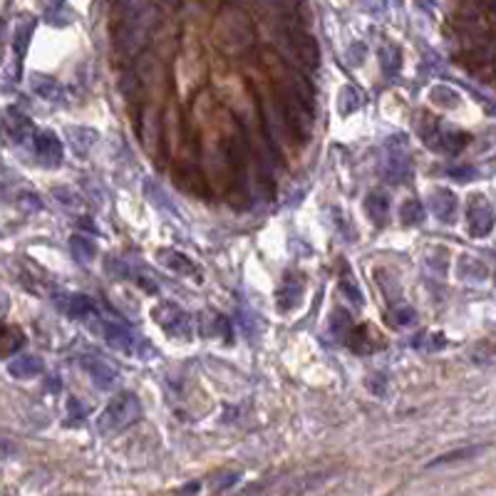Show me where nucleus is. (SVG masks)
I'll return each instance as SVG.
<instances>
[{"label":"nucleus","instance_id":"5701e85b","mask_svg":"<svg viewBox=\"0 0 496 496\" xmlns=\"http://www.w3.org/2000/svg\"><path fill=\"white\" fill-rule=\"evenodd\" d=\"M70 251H72V256H75L77 263H92L97 256L95 241H92L89 236H85V233H75V236L70 238Z\"/></svg>","mask_w":496,"mask_h":496},{"label":"nucleus","instance_id":"7c9ffc66","mask_svg":"<svg viewBox=\"0 0 496 496\" xmlns=\"http://www.w3.org/2000/svg\"><path fill=\"white\" fill-rule=\"evenodd\" d=\"M350 328H353V323H350V315L345 313V310H337L335 315H333V323H330V330L333 335L337 337V340H345L350 333Z\"/></svg>","mask_w":496,"mask_h":496},{"label":"nucleus","instance_id":"4be33fe9","mask_svg":"<svg viewBox=\"0 0 496 496\" xmlns=\"http://www.w3.org/2000/svg\"><path fill=\"white\" fill-rule=\"evenodd\" d=\"M467 142H469V134H464V132H439L434 144H432V149L447 152V154H457L467 147Z\"/></svg>","mask_w":496,"mask_h":496},{"label":"nucleus","instance_id":"c9c22d12","mask_svg":"<svg viewBox=\"0 0 496 496\" xmlns=\"http://www.w3.org/2000/svg\"><path fill=\"white\" fill-rule=\"evenodd\" d=\"M454 179H474V169H452Z\"/></svg>","mask_w":496,"mask_h":496},{"label":"nucleus","instance_id":"7ed1b4c3","mask_svg":"<svg viewBox=\"0 0 496 496\" xmlns=\"http://www.w3.org/2000/svg\"><path fill=\"white\" fill-rule=\"evenodd\" d=\"M154 320L177 340H191V320L177 303H159L154 308Z\"/></svg>","mask_w":496,"mask_h":496},{"label":"nucleus","instance_id":"f257e3e1","mask_svg":"<svg viewBox=\"0 0 496 496\" xmlns=\"http://www.w3.org/2000/svg\"><path fill=\"white\" fill-rule=\"evenodd\" d=\"M213 37H216V48L221 53L238 57L256 42V28L246 12L236 10V8H226L213 25Z\"/></svg>","mask_w":496,"mask_h":496},{"label":"nucleus","instance_id":"72a5a7b5","mask_svg":"<svg viewBox=\"0 0 496 496\" xmlns=\"http://www.w3.org/2000/svg\"><path fill=\"white\" fill-rule=\"evenodd\" d=\"M67 409H70V420L72 422L85 420V407L75 400V397H70V400H67Z\"/></svg>","mask_w":496,"mask_h":496},{"label":"nucleus","instance_id":"cd10ccee","mask_svg":"<svg viewBox=\"0 0 496 496\" xmlns=\"http://www.w3.org/2000/svg\"><path fill=\"white\" fill-rule=\"evenodd\" d=\"M378 57H380V67H382L387 75H395V72L402 67V53L395 48V45H382Z\"/></svg>","mask_w":496,"mask_h":496},{"label":"nucleus","instance_id":"aec40b11","mask_svg":"<svg viewBox=\"0 0 496 496\" xmlns=\"http://www.w3.org/2000/svg\"><path fill=\"white\" fill-rule=\"evenodd\" d=\"M67 139L72 142V149H75L77 157H87L89 149L95 147L97 142V132L89 130V127H70L67 130Z\"/></svg>","mask_w":496,"mask_h":496},{"label":"nucleus","instance_id":"20e7f679","mask_svg":"<svg viewBox=\"0 0 496 496\" xmlns=\"http://www.w3.org/2000/svg\"><path fill=\"white\" fill-rule=\"evenodd\" d=\"M283 37H285V45H288V50L296 55V60L301 62L303 67H310V70H313V67H318V62H320L318 42L308 35L305 30L285 28L283 30Z\"/></svg>","mask_w":496,"mask_h":496},{"label":"nucleus","instance_id":"4468645a","mask_svg":"<svg viewBox=\"0 0 496 496\" xmlns=\"http://www.w3.org/2000/svg\"><path fill=\"white\" fill-rule=\"evenodd\" d=\"M303 290H305V283H303V276L298 273H285V281L278 288V310L281 313H290L296 310L303 301Z\"/></svg>","mask_w":496,"mask_h":496},{"label":"nucleus","instance_id":"f03ea898","mask_svg":"<svg viewBox=\"0 0 496 496\" xmlns=\"http://www.w3.org/2000/svg\"><path fill=\"white\" fill-rule=\"evenodd\" d=\"M142 420V402L134 392H122V395L112 397L109 405L102 409L97 427L102 434H117V432L130 429L132 425Z\"/></svg>","mask_w":496,"mask_h":496},{"label":"nucleus","instance_id":"f704fd0d","mask_svg":"<svg viewBox=\"0 0 496 496\" xmlns=\"http://www.w3.org/2000/svg\"><path fill=\"white\" fill-rule=\"evenodd\" d=\"M238 479H241V474H226V477H224V481H219V484L213 486V489H216V491H226V489H229V486H233V484H236Z\"/></svg>","mask_w":496,"mask_h":496},{"label":"nucleus","instance_id":"a211bd4d","mask_svg":"<svg viewBox=\"0 0 496 496\" xmlns=\"http://www.w3.org/2000/svg\"><path fill=\"white\" fill-rule=\"evenodd\" d=\"M457 276H459V281H467V283H481V281L489 278V268L481 258L461 256L459 263H457Z\"/></svg>","mask_w":496,"mask_h":496},{"label":"nucleus","instance_id":"6e6552de","mask_svg":"<svg viewBox=\"0 0 496 496\" xmlns=\"http://www.w3.org/2000/svg\"><path fill=\"white\" fill-rule=\"evenodd\" d=\"M174 179H177L179 189L189 191V194H196V196L209 194L206 179H204V174H201V166L194 164V161L179 159L177 166H174Z\"/></svg>","mask_w":496,"mask_h":496},{"label":"nucleus","instance_id":"2eb2a0df","mask_svg":"<svg viewBox=\"0 0 496 496\" xmlns=\"http://www.w3.org/2000/svg\"><path fill=\"white\" fill-rule=\"evenodd\" d=\"M429 206H432V213H434L442 224H452L459 204H457V196L449 189H434L429 196Z\"/></svg>","mask_w":496,"mask_h":496},{"label":"nucleus","instance_id":"423d86ee","mask_svg":"<svg viewBox=\"0 0 496 496\" xmlns=\"http://www.w3.org/2000/svg\"><path fill=\"white\" fill-rule=\"evenodd\" d=\"M380 172L390 184H400L409 177V157L405 144H397V139L387 144V157H384Z\"/></svg>","mask_w":496,"mask_h":496},{"label":"nucleus","instance_id":"dca6fc26","mask_svg":"<svg viewBox=\"0 0 496 496\" xmlns=\"http://www.w3.org/2000/svg\"><path fill=\"white\" fill-rule=\"evenodd\" d=\"M365 213L375 226H384L390 219V196L375 189L365 196Z\"/></svg>","mask_w":496,"mask_h":496},{"label":"nucleus","instance_id":"393cba45","mask_svg":"<svg viewBox=\"0 0 496 496\" xmlns=\"http://www.w3.org/2000/svg\"><path fill=\"white\" fill-rule=\"evenodd\" d=\"M400 219L405 226H417L425 221V206L420 199H407L400 206Z\"/></svg>","mask_w":496,"mask_h":496},{"label":"nucleus","instance_id":"b1692460","mask_svg":"<svg viewBox=\"0 0 496 496\" xmlns=\"http://www.w3.org/2000/svg\"><path fill=\"white\" fill-rule=\"evenodd\" d=\"M429 100L434 102V105L442 107V109H454V107L461 102V97L457 89L447 87V85H437V87L429 89Z\"/></svg>","mask_w":496,"mask_h":496},{"label":"nucleus","instance_id":"bb28decb","mask_svg":"<svg viewBox=\"0 0 496 496\" xmlns=\"http://www.w3.org/2000/svg\"><path fill=\"white\" fill-rule=\"evenodd\" d=\"M53 196L60 206L67 209V211H80L82 209V196L77 194L75 189H70V186H55Z\"/></svg>","mask_w":496,"mask_h":496},{"label":"nucleus","instance_id":"412c9836","mask_svg":"<svg viewBox=\"0 0 496 496\" xmlns=\"http://www.w3.org/2000/svg\"><path fill=\"white\" fill-rule=\"evenodd\" d=\"M25 345V333L15 325H0V357L15 355Z\"/></svg>","mask_w":496,"mask_h":496},{"label":"nucleus","instance_id":"a878e982","mask_svg":"<svg viewBox=\"0 0 496 496\" xmlns=\"http://www.w3.org/2000/svg\"><path fill=\"white\" fill-rule=\"evenodd\" d=\"M362 92H357L355 87H343L340 89V95H337V112L340 114H350L355 112L357 107L362 105Z\"/></svg>","mask_w":496,"mask_h":496},{"label":"nucleus","instance_id":"f3484780","mask_svg":"<svg viewBox=\"0 0 496 496\" xmlns=\"http://www.w3.org/2000/svg\"><path fill=\"white\" fill-rule=\"evenodd\" d=\"M8 372H10V378L15 380L37 378L42 372V360L37 355H15V357L8 362Z\"/></svg>","mask_w":496,"mask_h":496},{"label":"nucleus","instance_id":"9b49d317","mask_svg":"<svg viewBox=\"0 0 496 496\" xmlns=\"http://www.w3.org/2000/svg\"><path fill=\"white\" fill-rule=\"evenodd\" d=\"M80 365L87 370V375L95 380V384L102 387V390H109L119 378L117 367L109 360H105V357H100V355H85V357H80Z\"/></svg>","mask_w":496,"mask_h":496},{"label":"nucleus","instance_id":"f8f14e48","mask_svg":"<svg viewBox=\"0 0 496 496\" xmlns=\"http://www.w3.org/2000/svg\"><path fill=\"white\" fill-rule=\"evenodd\" d=\"M157 258H159V263L164 268H169V271H174L177 276H184V278H191L194 283H201V271L196 268V263L189 258V256L179 254V251H172V248H159L157 251Z\"/></svg>","mask_w":496,"mask_h":496},{"label":"nucleus","instance_id":"1a4fd4ad","mask_svg":"<svg viewBox=\"0 0 496 496\" xmlns=\"http://www.w3.org/2000/svg\"><path fill=\"white\" fill-rule=\"evenodd\" d=\"M55 305L62 310L65 315L77 320H95L97 318V310H95V303L92 298L82 296V293H62V296H55Z\"/></svg>","mask_w":496,"mask_h":496},{"label":"nucleus","instance_id":"6ab92c4d","mask_svg":"<svg viewBox=\"0 0 496 496\" xmlns=\"http://www.w3.org/2000/svg\"><path fill=\"white\" fill-rule=\"evenodd\" d=\"M3 127H6L12 142H25L33 134V122L23 112H18V109H8L6 117H3Z\"/></svg>","mask_w":496,"mask_h":496},{"label":"nucleus","instance_id":"c85d7f7f","mask_svg":"<svg viewBox=\"0 0 496 496\" xmlns=\"http://www.w3.org/2000/svg\"><path fill=\"white\" fill-rule=\"evenodd\" d=\"M481 454V447H467V449H459V452H452V454H444L437 457V459L432 461L429 467H439V464H454V461H467L472 457Z\"/></svg>","mask_w":496,"mask_h":496},{"label":"nucleus","instance_id":"0eeeda50","mask_svg":"<svg viewBox=\"0 0 496 496\" xmlns=\"http://www.w3.org/2000/svg\"><path fill=\"white\" fill-rule=\"evenodd\" d=\"M345 343L350 345V350L357 355H370V353H378V350L384 348V337L380 335L378 328H372V325H353L345 337Z\"/></svg>","mask_w":496,"mask_h":496},{"label":"nucleus","instance_id":"39448f33","mask_svg":"<svg viewBox=\"0 0 496 496\" xmlns=\"http://www.w3.org/2000/svg\"><path fill=\"white\" fill-rule=\"evenodd\" d=\"M467 224L474 238H484L494 231V209L484 194H474L467 204Z\"/></svg>","mask_w":496,"mask_h":496},{"label":"nucleus","instance_id":"c756f323","mask_svg":"<svg viewBox=\"0 0 496 496\" xmlns=\"http://www.w3.org/2000/svg\"><path fill=\"white\" fill-rule=\"evenodd\" d=\"M33 89H35L40 97H45V100H55L57 92H60V85L55 82V80H50V77L35 75L33 77Z\"/></svg>","mask_w":496,"mask_h":496},{"label":"nucleus","instance_id":"473e14b6","mask_svg":"<svg viewBox=\"0 0 496 496\" xmlns=\"http://www.w3.org/2000/svg\"><path fill=\"white\" fill-rule=\"evenodd\" d=\"M340 290H343L345 296L350 298V301L355 303V305H362V293H360V288H355V283L353 281H340Z\"/></svg>","mask_w":496,"mask_h":496},{"label":"nucleus","instance_id":"ddd939ff","mask_svg":"<svg viewBox=\"0 0 496 496\" xmlns=\"http://www.w3.org/2000/svg\"><path fill=\"white\" fill-rule=\"evenodd\" d=\"M35 152H37V157H40L42 164L55 169V166H60V161H62L65 149H62V139H60L55 132L42 130L35 134Z\"/></svg>","mask_w":496,"mask_h":496},{"label":"nucleus","instance_id":"2f4dec72","mask_svg":"<svg viewBox=\"0 0 496 496\" xmlns=\"http://www.w3.org/2000/svg\"><path fill=\"white\" fill-rule=\"evenodd\" d=\"M387 320H390L392 325H409L414 320V310L409 305H400L387 313Z\"/></svg>","mask_w":496,"mask_h":496},{"label":"nucleus","instance_id":"9d476101","mask_svg":"<svg viewBox=\"0 0 496 496\" xmlns=\"http://www.w3.org/2000/svg\"><path fill=\"white\" fill-rule=\"evenodd\" d=\"M100 330H102V335H105L107 345H109L112 350H117V353L132 355L136 348V343H139V340L132 335V330L127 328V325L114 323V320H100Z\"/></svg>","mask_w":496,"mask_h":496}]
</instances>
